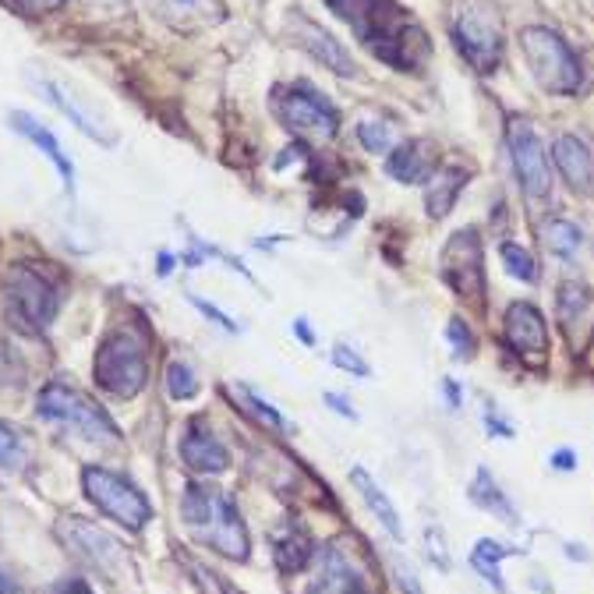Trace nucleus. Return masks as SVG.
Here are the masks:
<instances>
[{
	"label": "nucleus",
	"instance_id": "f257e3e1",
	"mask_svg": "<svg viewBox=\"0 0 594 594\" xmlns=\"http://www.w3.org/2000/svg\"><path fill=\"white\" fill-rule=\"evenodd\" d=\"M340 19L355 29V36L368 54L396 71H422L432 54L425 29L411 19L396 0H326Z\"/></svg>",
	"mask_w": 594,
	"mask_h": 594
},
{
	"label": "nucleus",
	"instance_id": "f03ea898",
	"mask_svg": "<svg viewBox=\"0 0 594 594\" xmlns=\"http://www.w3.org/2000/svg\"><path fill=\"white\" fill-rule=\"evenodd\" d=\"M181 517L188 524V531L195 535L205 549H213L227 559H248V552H251L248 527L240 520L237 503L223 489L202 485V481L184 485Z\"/></svg>",
	"mask_w": 594,
	"mask_h": 594
},
{
	"label": "nucleus",
	"instance_id": "7ed1b4c3",
	"mask_svg": "<svg viewBox=\"0 0 594 594\" xmlns=\"http://www.w3.org/2000/svg\"><path fill=\"white\" fill-rule=\"evenodd\" d=\"M36 414H40V422L54 425L64 432V436H75L82 442L114 446L121 439V432L114 422H110V414L96 404L92 396H86L75 386H64V382L43 386V393L36 396Z\"/></svg>",
	"mask_w": 594,
	"mask_h": 594
},
{
	"label": "nucleus",
	"instance_id": "20e7f679",
	"mask_svg": "<svg viewBox=\"0 0 594 594\" xmlns=\"http://www.w3.org/2000/svg\"><path fill=\"white\" fill-rule=\"evenodd\" d=\"M520 51L527 57V68H531L535 82L552 92V96H576L584 82L581 60L570 51V43L559 36V32L545 29V25H527L520 29Z\"/></svg>",
	"mask_w": 594,
	"mask_h": 594
},
{
	"label": "nucleus",
	"instance_id": "39448f33",
	"mask_svg": "<svg viewBox=\"0 0 594 594\" xmlns=\"http://www.w3.org/2000/svg\"><path fill=\"white\" fill-rule=\"evenodd\" d=\"M92 376L117 400H132L146 390L149 379V361H146V344L138 340L132 329H114L103 336L100 350H96Z\"/></svg>",
	"mask_w": 594,
	"mask_h": 594
},
{
	"label": "nucleus",
	"instance_id": "423d86ee",
	"mask_svg": "<svg viewBox=\"0 0 594 594\" xmlns=\"http://www.w3.org/2000/svg\"><path fill=\"white\" fill-rule=\"evenodd\" d=\"M4 304L8 318L19 329L43 333L60 312V291L36 266H11L4 277Z\"/></svg>",
	"mask_w": 594,
	"mask_h": 594
},
{
	"label": "nucleus",
	"instance_id": "0eeeda50",
	"mask_svg": "<svg viewBox=\"0 0 594 594\" xmlns=\"http://www.w3.org/2000/svg\"><path fill=\"white\" fill-rule=\"evenodd\" d=\"M272 114L298 138H333L340 132V114L323 92L309 82L272 89Z\"/></svg>",
	"mask_w": 594,
	"mask_h": 594
},
{
	"label": "nucleus",
	"instance_id": "6e6552de",
	"mask_svg": "<svg viewBox=\"0 0 594 594\" xmlns=\"http://www.w3.org/2000/svg\"><path fill=\"white\" fill-rule=\"evenodd\" d=\"M453 43L460 57L471 64L478 75H492L503 60V29L495 11L485 0H463L453 19Z\"/></svg>",
	"mask_w": 594,
	"mask_h": 594
},
{
	"label": "nucleus",
	"instance_id": "1a4fd4ad",
	"mask_svg": "<svg viewBox=\"0 0 594 594\" xmlns=\"http://www.w3.org/2000/svg\"><path fill=\"white\" fill-rule=\"evenodd\" d=\"M82 489L92 506H100L110 520L124 524L127 531H142L153 517V506L146 495H142L127 478L107 471V468H86Z\"/></svg>",
	"mask_w": 594,
	"mask_h": 594
},
{
	"label": "nucleus",
	"instance_id": "9d476101",
	"mask_svg": "<svg viewBox=\"0 0 594 594\" xmlns=\"http://www.w3.org/2000/svg\"><path fill=\"white\" fill-rule=\"evenodd\" d=\"M506 142H509V156H513V170H517V181L524 188L527 199H545L552 191V167L538 132L527 121L513 117L506 127Z\"/></svg>",
	"mask_w": 594,
	"mask_h": 594
},
{
	"label": "nucleus",
	"instance_id": "9b49d317",
	"mask_svg": "<svg viewBox=\"0 0 594 594\" xmlns=\"http://www.w3.org/2000/svg\"><path fill=\"white\" fill-rule=\"evenodd\" d=\"M439 272L463 301L485 298V259H481L478 231H460V234L449 237V245L442 248Z\"/></svg>",
	"mask_w": 594,
	"mask_h": 594
},
{
	"label": "nucleus",
	"instance_id": "f8f14e48",
	"mask_svg": "<svg viewBox=\"0 0 594 594\" xmlns=\"http://www.w3.org/2000/svg\"><path fill=\"white\" fill-rule=\"evenodd\" d=\"M57 535L75 552V559H82V563H89L92 570H100L107 576H117L124 570V563H127L124 545L114 535H107L103 527L89 524V520H78V517L64 520L57 527Z\"/></svg>",
	"mask_w": 594,
	"mask_h": 594
},
{
	"label": "nucleus",
	"instance_id": "ddd939ff",
	"mask_svg": "<svg viewBox=\"0 0 594 594\" xmlns=\"http://www.w3.org/2000/svg\"><path fill=\"white\" fill-rule=\"evenodd\" d=\"M29 82H32V89H36L46 103H51L54 110H60V114L68 117L82 135H89L92 142H100V146H114V142H117L114 127H110L103 117H96L92 110H89L82 100H78V92H75L71 86L57 82V78H51V75H43V78L32 75Z\"/></svg>",
	"mask_w": 594,
	"mask_h": 594
},
{
	"label": "nucleus",
	"instance_id": "4468645a",
	"mask_svg": "<svg viewBox=\"0 0 594 594\" xmlns=\"http://www.w3.org/2000/svg\"><path fill=\"white\" fill-rule=\"evenodd\" d=\"M506 344L509 350L527 365H545V355H549V326H545V315L535 309V304L517 301L506 309Z\"/></svg>",
	"mask_w": 594,
	"mask_h": 594
},
{
	"label": "nucleus",
	"instance_id": "2eb2a0df",
	"mask_svg": "<svg viewBox=\"0 0 594 594\" xmlns=\"http://www.w3.org/2000/svg\"><path fill=\"white\" fill-rule=\"evenodd\" d=\"M181 460L195 474H223V471H231V449L223 446L202 422H191L184 428Z\"/></svg>",
	"mask_w": 594,
	"mask_h": 594
},
{
	"label": "nucleus",
	"instance_id": "dca6fc26",
	"mask_svg": "<svg viewBox=\"0 0 594 594\" xmlns=\"http://www.w3.org/2000/svg\"><path fill=\"white\" fill-rule=\"evenodd\" d=\"M552 159L567 184L581 195H594V153L576 135H559L552 146Z\"/></svg>",
	"mask_w": 594,
	"mask_h": 594
},
{
	"label": "nucleus",
	"instance_id": "f3484780",
	"mask_svg": "<svg viewBox=\"0 0 594 594\" xmlns=\"http://www.w3.org/2000/svg\"><path fill=\"white\" fill-rule=\"evenodd\" d=\"M315 556H318V573L309 584V594H365L361 576L355 573V567L347 563L336 545H326V549H318Z\"/></svg>",
	"mask_w": 594,
	"mask_h": 594
},
{
	"label": "nucleus",
	"instance_id": "a211bd4d",
	"mask_svg": "<svg viewBox=\"0 0 594 594\" xmlns=\"http://www.w3.org/2000/svg\"><path fill=\"white\" fill-rule=\"evenodd\" d=\"M436 170V149L428 142H404V146L390 149L386 156V173L400 184H428Z\"/></svg>",
	"mask_w": 594,
	"mask_h": 594
},
{
	"label": "nucleus",
	"instance_id": "6ab92c4d",
	"mask_svg": "<svg viewBox=\"0 0 594 594\" xmlns=\"http://www.w3.org/2000/svg\"><path fill=\"white\" fill-rule=\"evenodd\" d=\"M11 121V127L14 132H19L22 138H29L32 146H36L46 159H51V164L57 167V173H60V181H64V188L68 191H75V167H71V159L64 156V149H60V142L51 135V127H43L36 117L32 114H22V110H14V114L8 117Z\"/></svg>",
	"mask_w": 594,
	"mask_h": 594
},
{
	"label": "nucleus",
	"instance_id": "aec40b11",
	"mask_svg": "<svg viewBox=\"0 0 594 594\" xmlns=\"http://www.w3.org/2000/svg\"><path fill=\"white\" fill-rule=\"evenodd\" d=\"M468 500H471L478 509L492 513L495 520H503L506 527H520V513H517V506L509 503V495L500 489V481L492 478L489 468H478L474 481L468 485Z\"/></svg>",
	"mask_w": 594,
	"mask_h": 594
},
{
	"label": "nucleus",
	"instance_id": "412c9836",
	"mask_svg": "<svg viewBox=\"0 0 594 594\" xmlns=\"http://www.w3.org/2000/svg\"><path fill=\"white\" fill-rule=\"evenodd\" d=\"M350 481H355V489H358V495H361V503H365L368 509H372V517L393 535V541H404V524H400V513H396V506L390 503V495L382 492L379 481H376L372 474H368L365 468H355V471H350Z\"/></svg>",
	"mask_w": 594,
	"mask_h": 594
},
{
	"label": "nucleus",
	"instance_id": "4be33fe9",
	"mask_svg": "<svg viewBox=\"0 0 594 594\" xmlns=\"http://www.w3.org/2000/svg\"><path fill=\"white\" fill-rule=\"evenodd\" d=\"M149 11H156L159 19L178 25V29H191V25H209L220 22V0H146Z\"/></svg>",
	"mask_w": 594,
	"mask_h": 594
},
{
	"label": "nucleus",
	"instance_id": "5701e85b",
	"mask_svg": "<svg viewBox=\"0 0 594 594\" xmlns=\"http://www.w3.org/2000/svg\"><path fill=\"white\" fill-rule=\"evenodd\" d=\"M272 559H277L280 573H301L312 563V538L304 527L287 524L272 535Z\"/></svg>",
	"mask_w": 594,
	"mask_h": 594
},
{
	"label": "nucleus",
	"instance_id": "b1692460",
	"mask_svg": "<svg viewBox=\"0 0 594 594\" xmlns=\"http://www.w3.org/2000/svg\"><path fill=\"white\" fill-rule=\"evenodd\" d=\"M304 51L315 54V60H323L326 68H333L336 75H355V64H350L347 51L336 43L326 29H318L312 22H301V40H298Z\"/></svg>",
	"mask_w": 594,
	"mask_h": 594
},
{
	"label": "nucleus",
	"instance_id": "393cba45",
	"mask_svg": "<svg viewBox=\"0 0 594 594\" xmlns=\"http://www.w3.org/2000/svg\"><path fill=\"white\" fill-rule=\"evenodd\" d=\"M463 184H468V170H460V167H446V170H436L432 173V181H428V216L432 220H442L449 209H453L457 195L463 191Z\"/></svg>",
	"mask_w": 594,
	"mask_h": 594
},
{
	"label": "nucleus",
	"instance_id": "a878e982",
	"mask_svg": "<svg viewBox=\"0 0 594 594\" xmlns=\"http://www.w3.org/2000/svg\"><path fill=\"white\" fill-rule=\"evenodd\" d=\"M509 556H517V549H513V545H506V541H495V538H481V541L474 545V552H471V567H474L481 576H485L489 587H495V594H506L500 563H503V559H509Z\"/></svg>",
	"mask_w": 594,
	"mask_h": 594
},
{
	"label": "nucleus",
	"instance_id": "bb28decb",
	"mask_svg": "<svg viewBox=\"0 0 594 594\" xmlns=\"http://www.w3.org/2000/svg\"><path fill=\"white\" fill-rule=\"evenodd\" d=\"M541 240H545V248L556 251V255H563V259H570V255H576L584 248V234L576 223L563 220V216H552V220H545L541 227H538Z\"/></svg>",
	"mask_w": 594,
	"mask_h": 594
},
{
	"label": "nucleus",
	"instance_id": "cd10ccee",
	"mask_svg": "<svg viewBox=\"0 0 594 594\" xmlns=\"http://www.w3.org/2000/svg\"><path fill=\"white\" fill-rule=\"evenodd\" d=\"M594 301H591V291L584 283H563L559 287V323H563V329L573 336V329L584 323V318L591 315Z\"/></svg>",
	"mask_w": 594,
	"mask_h": 594
},
{
	"label": "nucleus",
	"instance_id": "c85d7f7f",
	"mask_svg": "<svg viewBox=\"0 0 594 594\" xmlns=\"http://www.w3.org/2000/svg\"><path fill=\"white\" fill-rule=\"evenodd\" d=\"M234 396L240 400V407H245L251 417H259L262 425H269L272 432H291V425H287V417L269 404V400H262L259 393H255L251 386H234Z\"/></svg>",
	"mask_w": 594,
	"mask_h": 594
},
{
	"label": "nucleus",
	"instance_id": "c756f323",
	"mask_svg": "<svg viewBox=\"0 0 594 594\" xmlns=\"http://www.w3.org/2000/svg\"><path fill=\"white\" fill-rule=\"evenodd\" d=\"M25 460H29V453H25L22 436L11 425L0 422V471H22Z\"/></svg>",
	"mask_w": 594,
	"mask_h": 594
},
{
	"label": "nucleus",
	"instance_id": "7c9ffc66",
	"mask_svg": "<svg viewBox=\"0 0 594 594\" xmlns=\"http://www.w3.org/2000/svg\"><path fill=\"white\" fill-rule=\"evenodd\" d=\"M503 262L509 269V277H517L524 283H535L538 280V266H535V259L520 245H509V240H506V245H503Z\"/></svg>",
	"mask_w": 594,
	"mask_h": 594
},
{
	"label": "nucleus",
	"instance_id": "2f4dec72",
	"mask_svg": "<svg viewBox=\"0 0 594 594\" xmlns=\"http://www.w3.org/2000/svg\"><path fill=\"white\" fill-rule=\"evenodd\" d=\"M167 390L173 400H191L199 393V382H195V372L184 365V361H170L167 368Z\"/></svg>",
	"mask_w": 594,
	"mask_h": 594
},
{
	"label": "nucleus",
	"instance_id": "473e14b6",
	"mask_svg": "<svg viewBox=\"0 0 594 594\" xmlns=\"http://www.w3.org/2000/svg\"><path fill=\"white\" fill-rule=\"evenodd\" d=\"M358 138H361V146H365L368 153H376V156L393 149V127H390V124L365 121V124L358 127Z\"/></svg>",
	"mask_w": 594,
	"mask_h": 594
},
{
	"label": "nucleus",
	"instance_id": "72a5a7b5",
	"mask_svg": "<svg viewBox=\"0 0 594 594\" xmlns=\"http://www.w3.org/2000/svg\"><path fill=\"white\" fill-rule=\"evenodd\" d=\"M0 4L14 14H22V19H43V14L60 11L68 0H0Z\"/></svg>",
	"mask_w": 594,
	"mask_h": 594
},
{
	"label": "nucleus",
	"instance_id": "f704fd0d",
	"mask_svg": "<svg viewBox=\"0 0 594 594\" xmlns=\"http://www.w3.org/2000/svg\"><path fill=\"white\" fill-rule=\"evenodd\" d=\"M333 365H336V368H344V372H350V376H358V379L372 376V368H368V361L358 355V350H350L347 344H336V347H333Z\"/></svg>",
	"mask_w": 594,
	"mask_h": 594
},
{
	"label": "nucleus",
	"instance_id": "c9c22d12",
	"mask_svg": "<svg viewBox=\"0 0 594 594\" xmlns=\"http://www.w3.org/2000/svg\"><path fill=\"white\" fill-rule=\"evenodd\" d=\"M449 344H453V350H457V358L460 361H468V358H474V336H471V329L460 323V318H453L449 323Z\"/></svg>",
	"mask_w": 594,
	"mask_h": 594
},
{
	"label": "nucleus",
	"instance_id": "e433bc0d",
	"mask_svg": "<svg viewBox=\"0 0 594 594\" xmlns=\"http://www.w3.org/2000/svg\"><path fill=\"white\" fill-rule=\"evenodd\" d=\"M425 545H428L432 567H439L442 573H449V552H446V538H442L439 527H425Z\"/></svg>",
	"mask_w": 594,
	"mask_h": 594
},
{
	"label": "nucleus",
	"instance_id": "4c0bfd02",
	"mask_svg": "<svg viewBox=\"0 0 594 594\" xmlns=\"http://www.w3.org/2000/svg\"><path fill=\"white\" fill-rule=\"evenodd\" d=\"M390 567H393V576H396L400 591H404V594H422V581H417V573H414V570H407L404 559L393 556V559H390Z\"/></svg>",
	"mask_w": 594,
	"mask_h": 594
},
{
	"label": "nucleus",
	"instance_id": "58836bf2",
	"mask_svg": "<svg viewBox=\"0 0 594 594\" xmlns=\"http://www.w3.org/2000/svg\"><path fill=\"white\" fill-rule=\"evenodd\" d=\"M191 304H195V309H199L205 318H213L216 326H223L227 333H237V323H234V318H231V315H223L220 309H213V304H205V301H202V298H195V294H191Z\"/></svg>",
	"mask_w": 594,
	"mask_h": 594
},
{
	"label": "nucleus",
	"instance_id": "ea45409f",
	"mask_svg": "<svg viewBox=\"0 0 594 594\" xmlns=\"http://www.w3.org/2000/svg\"><path fill=\"white\" fill-rule=\"evenodd\" d=\"M323 400H326V407H333L340 417H347V422H358V411L350 407V400H347V396H340V393H326Z\"/></svg>",
	"mask_w": 594,
	"mask_h": 594
},
{
	"label": "nucleus",
	"instance_id": "a19ab883",
	"mask_svg": "<svg viewBox=\"0 0 594 594\" xmlns=\"http://www.w3.org/2000/svg\"><path fill=\"white\" fill-rule=\"evenodd\" d=\"M51 594H96V591L89 587V581H82V576H64Z\"/></svg>",
	"mask_w": 594,
	"mask_h": 594
},
{
	"label": "nucleus",
	"instance_id": "79ce46f5",
	"mask_svg": "<svg viewBox=\"0 0 594 594\" xmlns=\"http://www.w3.org/2000/svg\"><path fill=\"white\" fill-rule=\"evenodd\" d=\"M485 428L492 432V436H500V439H513V425H506L500 414H492L485 411Z\"/></svg>",
	"mask_w": 594,
	"mask_h": 594
},
{
	"label": "nucleus",
	"instance_id": "37998d69",
	"mask_svg": "<svg viewBox=\"0 0 594 594\" xmlns=\"http://www.w3.org/2000/svg\"><path fill=\"white\" fill-rule=\"evenodd\" d=\"M549 463H552L556 471H563V474H567V471L576 468V453H573V449H556V453L549 457Z\"/></svg>",
	"mask_w": 594,
	"mask_h": 594
},
{
	"label": "nucleus",
	"instance_id": "c03bdc74",
	"mask_svg": "<svg viewBox=\"0 0 594 594\" xmlns=\"http://www.w3.org/2000/svg\"><path fill=\"white\" fill-rule=\"evenodd\" d=\"M294 336L304 347H315V333L309 329V318H294Z\"/></svg>",
	"mask_w": 594,
	"mask_h": 594
},
{
	"label": "nucleus",
	"instance_id": "a18cd8bd",
	"mask_svg": "<svg viewBox=\"0 0 594 594\" xmlns=\"http://www.w3.org/2000/svg\"><path fill=\"white\" fill-rule=\"evenodd\" d=\"M442 393H446V400H449V407H460V386H457V379H442Z\"/></svg>",
	"mask_w": 594,
	"mask_h": 594
},
{
	"label": "nucleus",
	"instance_id": "49530a36",
	"mask_svg": "<svg viewBox=\"0 0 594 594\" xmlns=\"http://www.w3.org/2000/svg\"><path fill=\"white\" fill-rule=\"evenodd\" d=\"M170 266H173V255L164 251V255H159V277H170Z\"/></svg>",
	"mask_w": 594,
	"mask_h": 594
}]
</instances>
